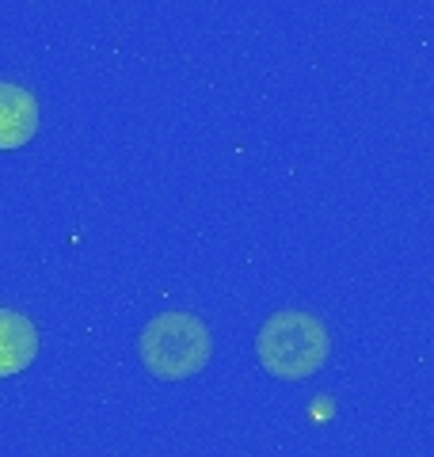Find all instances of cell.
Wrapping results in <instances>:
<instances>
[{
    "label": "cell",
    "mask_w": 434,
    "mask_h": 457,
    "mask_svg": "<svg viewBox=\"0 0 434 457\" xmlns=\"http://www.w3.org/2000/svg\"><path fill=\"white\" fill-rule=\"evenodd\" d=\"M141 362L161 381H187L195 378L213 354L210 328L195 312H161L141 328L138 339Z\"/></svg>",
    "instance_id": "obj_2"
},
{
    "label": "cell",
    "mask_w": 434,
    "mask_h": 457,
    "mask_svg": "<svg viewBox=\"0 0 434 457\" xmlns=\"http://www.w3.org/2000/svg\"><path fill=\"white\" fill-rule=\"evenodd\" d=\"M259 366L279 381H301L313 378L328 362L331 339L328 328L309 317V312H274L263 320L255 336Z\"/></svg>",
    "instance_id": "obj_1"
},
{
    "label": "cell",
    "mask_w": 434,
    "mask_h": 457,
    "mask_svg": "<svg viewBox=\"0 0 434 457\" xmlns=\"http://www.w3.org/2000/svg\"><path fill=\"white\" fill-rule=\"evenodd\" d=\"M38 359V328L16 309H0V378H16Z\"/></svg>",
    "instance_id": "obj_4"
},
{
    "label": "cell",
    "mask_w": 434,
    "mask_h": 457,
    "mask_svg": "<svg viewBox=\"0 0 434 457\" xmlns=\"http://www.w3.org/2000/svg\"><path fill=\"white\" fill-rule=\"evenodd\" d=\"M38 130V104L20 84L0 80V153L23 149Z\"/></svg>",
    "instance_id": "obj_3"
}]
</instances>
